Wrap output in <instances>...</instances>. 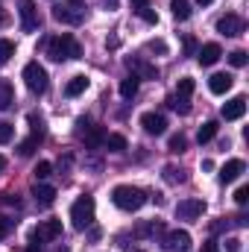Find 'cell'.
Masks as SVG:
<instances>
[{
    "label": "cell",
    "mask_w": 249,
    "mask_h": 252,
    "mask_svg": "<svg viewBox=\"0 0 249 252\" xmlns=\"http://www.w3.org/2000/svg\"><path fill=\"white\" fill-rule=\"evenodd\" d=\"M217 121H208V124H202L199 126V132H196V141L199 144H208V141H214V135H217Z\"/></svg>",
    "instance_id": "obj_23"
},
{
    "label": "cell",
    "mask_w": 249,
    "mask_h": 252,
    "mask_svg": "<svg viewBox=\"0 0 249 252\" xmlns=\"http://www.w3.org/2000/svg\"><path fill=\"white\" fill-rule=\"evenodd\" d=\"M85 88H88V76H73V79L64 85V94H67V97H79Z\"/></svg>",
    "instance_id": "obj_22"
},
{
    "label": "cell",
    "mask_w": 249,
    "mask_h": 252,
    "mask_svg": "<svg viewBox=\"0 0 249 252\" xmlns=\"http://www.w3.org/2000/svg\"><path fill=\"white\" fill-rule=\"evenodd\" d=\"M79 129H76V135L85 141V147H91V150H97V147H103V141H106V132L100 129V126H91L88 121H79Z\"/></svg>",
    "instance_id": "obj_6"
},
{
    "label": "cell",
    "mask_w": 249,
    "mask_h": 252,
    "mask_svg": "<svg viewBox=\"0 0 249 252\" xmlns=\"http://www.w3.org/2000/svg\"><path fill=\"white\" fill-rule=\"evenodd\" d=\"M3 24H6V15H3V9H0V27H3Z\"/></svg>",
    "instance_id": "obj_47"
},
{
    "label": "cell",
    "mask_w": 249,
    "mask_h": 252,
    "mask_svg": "<svg viewBox=\"0 0 249 252\" xmlns=\"http://www.w3.org/2000/svg\"><path fill=\"white\" fill-rule=\"evenodd\" d=\"M199 252H220V244H217V241H205Z\"/></svg>",
    "instance_id": "obj_40"
},
{
    "label": "cell",
    "mask_w": 249,
    "mask_h": 252,
    "mask_svg": "<svg viewBox=\"0 0 249 252\" xmlns=\"http://www.w3.org/2000/svg\"><path fill=\"white\" fill-rule=\"evenodd\" d=\"M3 170H6V158L0 156V173H3Z\"/></svg>",
    "instance_id": "obj_44"
},
{
    "label": "cell",
    "mask_w": 249,
    "mask_h": 252,
    "mask_svg": "<svg viewBox=\"0 0 249 252\" xmlns=\"http://www.w3.org/2000/svg\"><path fill=\"white\" fill-rule=\"evenodd\" d=\"M158 229H161L158 220H147V223H141V226L135 229V238H150V235H156Z\"/></svg>",
    "instance_id": "obj_24"
},
{
    "label": "cell",
    "mask_w": 249,
    "mask_h": 252,
    "mask_svg": "<svg viewBox=\"0 0 249 252\" xmlns=\"http://www.w3.org/2000/svg\"><path fill=\"white\" fill-rule=\"evenodd\" d=\"M106 147H109V153H126V138L121 135V132H112V135H106V141H103Z\"/></svg>",
    "instance_id": "obj_21"
},
{
    "label": "cell",
    "mask_w": 249,
    "mask_h": 252,
    "mask_svg": "<svg viewBox=\"0 0 249 252\" xmlns=\"http://www.w3.org/2000/svg\"><path fill=\"white\" fill-rule=\"evenodd\" d=\"M12 138H15V126L9 121H0V144H9Z\"/></svg>",
    "instance_id": "obj_32"
},
{
    "label": "cell",
    "mask_w": 249,
    "mask_h": 252,
    "mask_svg": "<svg viewBox=\"0 0 249 252\" xmlns=\"http://www.w3.org/2000/svg\"><path fill=\"white\" fill-rule=\"evenodd\" d=\"M15 223H18V220H9V217H3V214H0V241L9 235V229H12Z\"/></svg>",
    "instance_id": "obj_37"
},
{
    "label": "cell",
    "mask_w": 249,
    "mask_h": 252,
    "mask_svg": "<svg viewBox=\"0 0 249 252\" xmlns=\"http://www.w3.org/2000/svg\"><path fill=\"white\" fill-rule=\"evenodd\" d=\"M12 103H15V88L9 79H0V112L12 109Z\"/></svg>",
    "instance_id": "obj_19"
},
{
    "label": "cell",
    "mask_w": 249,
    "mask_h": 252,
    "mask_svg": "<svg viewBox=\"0 0 249 252\" xmlns=\"http://www.w3.org/2000/svg\"><path fill=\"white\" fill-rule=\"evenodd\" d=\"M147 50H153V53H161V56H164V53H167V44H164L161 38H153V41L147 44Z\"/></svg>",
    "instance_id": "obj_35"
},
{
    "label": "cell",
    "mask_w": 249,
    "mask_h": 252,
    "mask_svg": "<svg viewBox=\"0 0 249 252\" xmlns=\"http://www.w3.org/2000/svg\"><path fill=\"white\" fill-rule=\"evenodd\" d=\"M173 15H176L179 21H187V18H190V3H187V0H173Z\"/></svg>",
    "instance_id": "obj_30"
},
{
    "label": "cell",
    "mask_w": 249,
    "mask_h": 252,
    "mask_svg": "<svg viewBox=\"0 0 249 252\" xmlns=\"http://www.w3.org/2000/svg\"><path fill=\"white\" fill-rule=\"evenodd\" d=\"M12 56H15V44H12L9 38H0V67H3V64H9Z\"/></svg>",
    "instance_id": "obj_26"
},
{
    "label": "cell",
    "mask_w": 249,
    "mask_h": 252,
    "mask_svg": "<svg viewBox=\"0 0 249 252\" xmlns=\"http://www.w3.org/2000/svg\"><path fill=\"white\" fill-rule=\"evenodd\" d=\"M70 3H79V0H70Z\"/></svg>",
    "instance_id": "obj_48"
},
{
    "label": "cell",
    "mask_w": 249,
    "mask_h": 252,
    "mask_svg": "<svg viewBox=\"0 0 249 252\" xmlns=\"http://www.w3.org/2000/svg\"><path fill=\"white\" fill-rule=\"evenodd\" d=\"M41 27V18H38V9L32 0H21V30L24 32H35Z\"/></svg>",
    "instance_id": "obj_8"
},
{
    "label": "cell",
    "mask_w": 249,
    "mask_h": 252,
    "mask_svg": "<svg viewBox=\"0 0 249 252\" xmlns=\"http://www.w3.org/2000/svg\"><path fill=\"white\" fill-rule=\"evenodd\" d=\"M47 56L53 59V62H64V59H79L82 56V47H79V41L73 38V35H53L50 41H47Z\"/></svg>",
    "instance_id": "obj_1"
},
{
    "label": "cell",
    "mask_w": 249,
    "mask_h": 252,
    "mask_svg": "<svg viewBox=\"0 0 249 252\" xmlns=\"http://www.w3.org/2000/svg\"><path fill=\"white\" fill-rule=\"evenodd\" d=\"M24 82H27V88H30L32 94H44L47 85H50V76H47V70L38 62H30L24 67Z\"/></svg>",
    "instance_id": "obj_4"
},
{
    "label": "cell",
    "mask_w": 249,
    "mask_h": 252,
    "mask_svg": "<svg viewBox=\"0 0 249 252\" xmlns=\"http://www.w3.org/2000/svg\"><path fill=\"white\" fill-rule=\"evenodd\" d=\"M220 115L226 118V121H241L244 115H247V97L244 94H238V97H232L223 109H220Z\"/></svg>",
    "instance_id": "obj_13"
},
{
    "label": "cell",
    "mask_w": 249,
    "mask_h": 252,
    "mask_svg": "<svg viewBox=\"0 0 249 252\" xmlns=\"http://www.w3.org/2000/svg\"><path fill=\"white\" fill-rule=\"evenodd\" d=\"M244 18H238V15H223L220 21H217V32L220 35H229V38H235V35H241L244 32Z\"/></svg>",
    "instance_id": "obj_12"
},
{
    "label": "cell",
    "mask_w": 249,
    "mask_h": 252,
    "mask_svg": "<svg viewBox=\"0 0 249 252\" xmlns=\"http://www.w3.org/2000/svg\"><path fill=\"white\" fill-rule=\"evenodd\" d=\"M53 21L67 24V27H79L85 21V9H79V6H53Z\"/></svg>",
    "instance_id": "obj_7"
},
{
    "label": "cell",
    "mask_w": 249,
    "mask_h": 252,
    "mask_svg": "<svg viewBox=\"0 0 249 252\" xmlns=\"http://www.w3.org/2000/svg\"><path fill=\"white\" fill-rule=\"evenodd\" d=\"M164 179H167L170 185H179V182H185V173H182V170H176L173 164H167V167H164Z\"/></svg>",
    "instance_id": "obj_31"
},
{
    "label": "cell",
    "mask_w": 249,
    "mask_h": 252,
    "mask_svg": "<svg viewBox=\"0 0 249 252\" xmlns=\"http://www.w3.org/2000/svg\"><path fill=\"white\" fill-rule=\"evenodd\" d=\"M232 223H235V226H247L249 220H247V214H238V217H235V220H232Z\"/></svg>",
    "instance_id": "obj_42"
},
{
    "label": "cell",
    "mask_w": 249,
    "mask_h": 252,
    "mask_svg": "<svg viewBox=\"0 0 249 252\" xmlns=\"http://www.w3.org/2000/svg\"><path fill=\"white\" fill-rule=\"evenodd\" d=\"M167 150H170V153H185V150H187V138L182 135V132H179V135H170Z\"/></svg>",
    "instance_id": "obj_27"
},
{
    "label": "cell",
    "mask_w": 249,
    "mask_h": 252,
    "mask_svg": "<svg viewBox=\"0 0 249 252\" xmlns=\"http://www.w3.org/2000/svg\"><path fill=\"white\" fill-rule=\"evenodd\" d=\"M138 85H141V79H138L135 73H129L126 79H121V88H118V91H121L124 100H132V97L138 94Z\"/></svg>",
    "instance_id": "obj_20"
},
{
    "label": "cell",
    "mask_w": 249,
    "mask_h": 252,
    "mask_svg": "<svg viewBox=\"0 0 249 252\" xmlns=\"http://www.w3.org/2000/svg\"><path fill=\"white\" fill-rule=\"evenodd\" d=\"M196 3H199V6H208V3H214V0H196Z\"/></svg>",
    "instance_id": "obj_46"
},
{
    "label": "cell",
    "mask_w": 249,
    "mask_h": 252,
    "mask_svg": "<svg viewBox=\"0 0 249 252\" xmlns=\"http://www.w3.org/2000/svg\"><path fill=\"white\" fill-rule=\"evenodd\" d=\"M94 211H97L94 196H79V199L70 205V220H73V229L85 232V229L94 223Z\"/></svg>",
    "instance_id": "obj_3"
},
{
    "label": "cell",
    "mask_w": 249,
    "mask_h": 252,
    "mask_svg": "<svg viewBox=\"0 0 249 252\" xmlns=\"http://www.w3.org/2000/svg\"><path fill=\"white\" fill-rule=\"evenodd\" d=\"M193 88H196V85H193V79H190V76H182V79H179V85H176V97H185V100H190Z\"/></svg>",
    "instance_id": "obj_25"
},
{
    "label": "cell",
    "mask_w": 249,
    "mask_h": 252,
    "mask_svg": "<svg viewBox=\"0 0 249 252\" xmlns=\"http://www.w3.org/2000/svg\"><path fill=\"white\" fill-rule=\"evenodd\" d=\"M235 202H238V205H247L249 202V188L247 185H241V188L235 190Z\"/></svg>",
    "instance_id": "obj_38"
},
{
    "label": "cell",
    "mask_w": 249,
    "mask_h": 252,
    "mask_svg": "<svg viewBox=\"0 0 249 252\" xmlns=\"http://www.w3.org/2000/svg\"><path fill=\"white\" fill-rule=\"evenodd\" d=\"M59 235H62V223H59V220H44V223H38V226L30 232V244L44 247V244L56 241Z\"/></svg>",
    "instance_id": "obj_5"
},
{
    "label": "cell",
    "mask_w": 249,
    "mask_h": 252,
    "mask_svg": "<svg viewBox=\"0 0 249 252\" xmlns=\"http://www.w3.org/2000/svg\"><path fill=\"white\" fill-rule=\"evenodd\" d=\"M193 50H196V41H193V35H185V56H193Z\"/></svg>",
    "instance_id": "obj_39"
},
{
    "label": "cell",
    "mask_w": 249,
    "mask_h": 252,
    "mask_svg": "<svg viewBox=\"0 0 249 252\" xmlns=\"http://www.w3.org/2000/svg\"><path fill=\"white\" fill-rule=\"evenodd\" d=\"M112 202L121 211H138L147 202V193L141 188H132V185H118V188L112 190Z\"/></svg>",
    "instance_id": "obj_2"
},
{
    "label": "cell",
    "mask_w": 249,
    "mask_h": 252,
    "mask_svg": "<svg viewBox=\"0 0 249 252\" xmlns=\"http://www.w3.org/2000/svg\"><path fill=\"white\" fill-rule=\"evenodd\" d=\"M205 214V202L202 199H182L179 205H176V217L179 220H196V217H202Z\"/></svg>",
    "instance_id": "obj_11"
},
{
    "label": "cell",
    "mask_w": 249,
    "mask_h": 252,
    "mask_svg": "<svg viewBox=\"0 0 249 252\" xmlns=\"http://www.w3.org/2000/svg\"><path fill=\"white\" fill-rule=\"evenodd\" d=\"M27 252H44L38 244H27Z\"/></svg>",
    "instance_id": "obj_43"
},
{
    "label": "cell",
    "mask_w": 249,
    "mask_h": 252,
    "mask_svg": "<svg viewBox=\"0 0 249 252\" xmlns=\"http://www.w3.org/2000/svg\"><path fill=\"white\" fill-rule=\"evenodd\" d=\"M220 56H223V47L217 44V41H208V44H202L199 47V53H196V59L202 67H211V64L220 62Z\"/></svg>",
    "instance_id": "obj_14"
},
{
    "label": "cell",
    "mask_w": 249,
    "mask_h": 252,
    "mask_svg": "<svg viewBox=\"0 0 249 252\" xmlns=\"http://www.w3.org/2000/svg\"><path fill=\"white\" fill-rule=\"evenodd\" d=\"M164 250L167 252H190V235H187L185 229H173V232H167V238H164Z\"/></svg>",
    "instance_id": "obj_9"
},
{
    "label": "cell",
    "mask_w": 249,
    "mask_h": 252,
    "mask_svg": "<svg viewBox=\"0 0 249 252\" xmlns=\"http://www.w3.org/2000/svg\"><path fill=\"white\" fill-rule=\"evenodd\" d=\"M167 106H170L173 112H179V115H187V112H190V103H187L185 97H176V94L167 100Z\"/></svg>",
    "instance_id": "obj_28"
},
{
    "label": "cell",
    "mask_w": 249,
    "mask_h": 252,
    "mask_svg": "<svg viewBox=\"0 0 249 252\" xmlns=\"http://www.w3.org/2000/svg\"><path fill=\"white\" fill-rule=\"evenodd\" d=\"M232 76L229 73H214L211 79H208V88H211V94H226L229 88H232Z\"/></svg>",
    "instance_id": "obj_18"
},
{
    "label": "cell",
    "mask_w": 249,
    "mask_h": 252,
    "mask_svg": "<svg viewBox=\"0 0 249 252\" xmlns=\"http://www.w3.org/2000/svg\"><path fill=\"white\" fill-rule=\"evenodd\" d=\"M229 62L235 64V67H247V62H249L247 50H232V53H229Z\"/></svg>",
    "instance_id": "obj_33"
},
{
    "label": "cell",
    "mask_w": 249,
    "mask_h": 252,
    "mask_svg": "<svg viewBox=\"0 0 249 252\" xmlns=\"http://www.w3.org/2000/svg\"><path fill=\"white\" fill-rule=\"evenodd\" d=\"M132 3H135V6H147L150 0H132Z\"/></svg>",
    "instance_id": "obj_45"
},
{
    "label": "cell",
    "mask_w": 249,
    "mask_h": 252,
    "mask_svg": "<svg viewBox=\"0 0 249 252\" xmlns=\"http://www.w3.org/2000/svg\"><path fill=\"white\" fill-rule=\"evenodd\" d=\"M0 205H12V208H21V199L15 193H0Z\"/></svg>",
    "instance_id": "obj_36"
},
{
    "label": "cell",
    "mask_w": 249,
    "mask_h": 252,
    "mask_svg": "<svg viewBox=\"0 0 249 252\" xmlns=\"http://www.w3.org/2000/svg\"><path fill=\"white\" fill-rule=\"evenodd\" d=\"M138 18H141V21H147V24H156V21H158V15H156L150 6H138Z\"/></svg>",
    "instance_id": "obj_34"
},
{
    "label": "cell",
    "mask_w": 249,
    "mask_h": 252,
    "mask_svg": "<svg viewBox=\"0 0 249 252\" xmlns=\"http://www.w3.org/2000/svg\"><path fill=\"white\" fill-rule=\"evenodd\" d=\"M129 67H132V73L141 79V76H147V79H158V67L156 64H150V62H141V59H129Z\"/></svg>",
    "instance_id": "obj_17"
},
{
    "label": "cell",
    "mask_w": 249,
    "mask_h": 252,
    "mask_svg": "<svg viewBox=\"0 0 249 252\" xmlns=\"http://www.w3.org/2000/svg\"><path fill=\"white\" fill-rule=\"evenodd\" d=\"M247 170V164L241 161V158H232V161H226L223 167H220V182L223 185H229V182H235V179H241V173Z\"/></svg>",
    "instance_id": "obj_15"
},
{
    "label": "cell",
    "mask_w": 249,
    "mask_h": 252,
    "mask_svg": "<svg viewBox=\"0 0 249 252\" xmlns=\"http://www.w3.org/2000/svg\"><path fill=\"white\" fill-rule=\"evenodd\" d=\"M226 250L229 252H241V241H238V238H229V241H226Z\"/></svg>",
    "instance_id": "obj_41"
},
{
    "label": "cell",
    "mask_w": 249,
    "mask_h": 252,
    "mask_svg": "<svg viewBox=\"0 0 249 252\" xmlns=\"http://www.w3.org/2000/svg\"><path fill=\"white\" fill-rule=\"evenodd\" d=\"M141 126L147 135H164L167 132V118L158 115V112H144L141 115Z\"/></svg>",
    "instance_id": "obj_10"
},
{
    "label": "cell",
    "mask_w": 249,
    "mask_h": 252,
    "mask_svg": "<svg viewBox=\"0 0 249 252\" xmlns=\"http://www.w3.org/2000/svg\"><path fill=\"white\" fill-rule=\"evenodd\" d=\"M32 196H35V202L38 205H53L56 202V188L53 185H44V182H35V188H32Z\"/></svg>",
    "instance_id": "obj_16"
},
{
    "label": "cell",
    "mask_w": 249,
    "mask_h": 252,
    "mask_svg": "<svg viewBox=\"0 0 249 252\" xmlns=\"http://www.w3.org/2000/svg\"><path fill=\"white\" fill-rule=\"evenodd\" d=\"M50 173H53V164H50V161H38V164L32 167V176H35L38 182H44Z\"/></svg>",
    "instance_id": "obj_29"
}]
</instances>
